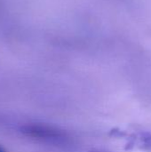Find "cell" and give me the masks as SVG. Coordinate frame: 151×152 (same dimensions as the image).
Wrapping results in <instances>:
<instances>
[{
  "mask_svg": "<svg viewBox=\"0 0 151 152\" xmlns=\"http://www.w3.org/2000/svg\"><path fill=\"white\" fill-rule=\"evenodd\" d=\"M93 152H104V151H93Z\"/></svg>",
  "mask_w": 151,
  "mask_h": 152,
  "instance_id": "obj_2",
  "label": "cell"
},
{
  "mask_svg": "<svg viewBox=\"0 0 151 152\" xmlns=\"http://www.w3.org/2000/svg\"><path fill=\"white\" fill-rule=\"evenodd\" d=\"M119 136L127 140L128 148H137L151 152V133L150 132H139L131 134L120 133Z\"/></svg>",
  "mask_w": 151,
  "mask_h": 152,
  "instance_id": "obj_1",
  "label": "cell"
}]
</instances>
